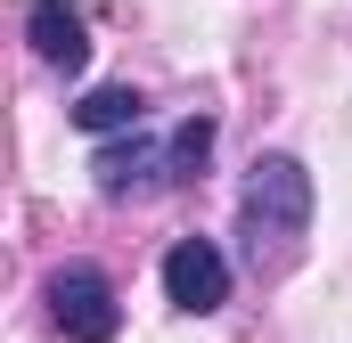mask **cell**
I'll return each mask as SVG.
<instances>
[{"label":"cell","instance_id":"6","mask_svg":"<svg viewBox=\"0 0 352 343\" xmlns=\"http://www.w3.org/2000/svg\"><path fill=\"white\" fill-rule=\"evenodd\" d=\"M148 123V98L131 82H107V90H90L82 106H74V131H90V139H115V131H140Z\"/></svg>","mask_w":352,"mask_h":343},{"label":"cell","instance_id":"3","mask_svg":"<svg viewBox=\"0 0 352 343\" xmlns=\"http://www.w3.org/2000/svg\"><path fill=\"white\" fill-rule=\"evenodd\" d=\"M50 327H58V343H115V327H123V303H115V278L107 270H90V261H66L50 286Z\"/></svg>","mask_w":352,"mask_h":343},{"label":"cell","instance_id":"5","mask_svg":"<svg viewBox=\"0 0 352 343\" xmlns=\"http://www.w3.org/2000/svg\"><path fill=\"white\" fill-rule=\"evenodd\" d=\"M25 41H33V58L58 66V74H82L90 66V25H82V8H66V0H33V8H25Z\"/></svg>","mask_w":352,"mask_h":343},{"label":"cell","instance_id":"2","mask_svg":"<svg viewBox=\"0 0 352 343\" xmlns=\"http://www.w3.org/2000/svg\"><path fill=\"white\" fill-rule=\"evenodd\" d=\"M205 156H213V123L205 115H188L173 139H107L98 156H90V172H98V196L107 204H140V196H164V188H180L188 172H205Z\"/></svg>","mask_w":352,"mask_h":343},{"label":"cell","instance_id":"4","mask_svg":"<svg viewBox=\"0 0 352 343\" xmlns=\"http://www.w3.org/2000/svg\"><path fill=\"white\" fill-rule=\"evenodd\" d=\"M164 294H173V311L188 319H205V311H221L230 303V261L213 237H180L173 254H164Z\"/></svg>","mask_w":352,"mask_h":343},{"label":"cell","instance_id":"1","mask_svg":"<svg viewBox=\"0 0 352 343\" xmlns=\"http://www.w3.org/2000/svg\"><path fill=\"white\" fill-rule=\"evenodd\" d=\"M303 229H311V172L295 156H254L246 188H238V237H246L254 278H278L303 254Z\"/></svg>","mask_w":352,"mask_h":343}]
</instances>
